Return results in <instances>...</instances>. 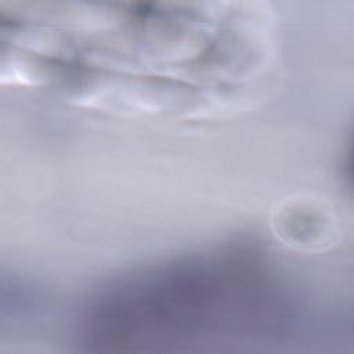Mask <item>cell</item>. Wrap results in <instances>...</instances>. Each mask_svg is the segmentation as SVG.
I'll use <instances>...</instances> for the list:
<instances>
[{"label":"cell","mask_w":354,"mask_h":354,"mask_svg":"<svg viewBox=\"0 0 354 354\" xmlns=\"http://www.w3.org/2000/svg\"><path fill=\"white\" fill-rule=\"evenodd\" d=\"M295 290L257 249L221 246L126 274L82 307L87 351L155 353L231 343H279L297 333Z\"/></svg>","instance_id":"cell-1"}]
</instances>
